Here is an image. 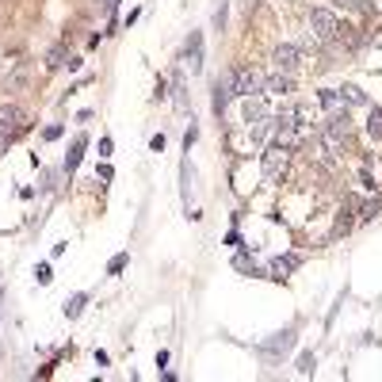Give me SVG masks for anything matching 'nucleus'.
<instances>
[{"label":"nucleus","mask_w":382,"mask_h":382,"mask_svg":"<svg viewBox=\"0 0 382 382\" xmlns=\"http://www.w3.org/2000/svg\"><path fill=\"white\" fill-rule=\"evenodd\" d=\"M340 19H337V12H329V8H313L310 12V35L318 38V43H337L340 38Z\"/></svg>","instance_id":"f257e3e1"},{"label":"nucleus","mask_w":382,"mask_h":382,"mask_svg":"<svg viewBox=\"0 0 382 382\" xmlns=\"http://www.w3.org/2000/svg\"><path fill=\"white\" fill-rule=\"evenodd\" d=\"M260 169H264L267 180H279L287 169H291V150H287V145H279V142H272L264 153H260Z\"/></svg>","instance_id":"f03ea898"},{"label":"nucleus","mask_w":382,"mask_h":382,"mask_svg":"<svg viewBox=\"0 0 382 382\" xmlns=\"http://www.w3.org/2000/svg\"><path fill=\"white\" fill-rule=\"evenodd\" d=\"M264 92V73L252 69V65H237L233 69V96H260Z\"/></svg>","instance_id":"7ed1b4c3"},{"label":"nucleus","mask_w":382,"mask_h":382,"mask_svg":"<svg viewBox=\"0 0 382 382\" xmlns=\"http://www.w3.org/2000/svg\"><path fill=\"white\" fill-rule=\"evenodd\" d=\"M27 123H31V115H27L23 107H16V104L0 107V134L4 138H16L19 130H27Z\"/></svg>","instance_id":"20e7f679"},{"label":"nucleus","mask_w":382,"mask_h":382,"mask_svg":"<svg viewBox=\"0 0 382 382\" xmlns=\"http://www.w3.org/2000/svg\"><path fill=\"white\" fill-rule=\"evenodd\" d=\"M272 62H276L279 73H294L302 65V50H298V46H276V50H272Z\"/></svg>","instance_id":"39448f33"},{"label":"nucleus","mask_w":382,"mask_h":382,"mask_svg":"<svg viewBox=\"0 0 382 382\" xmlns=\"http://www.w3.org/2000/svg\"><path fill=\"white\" fill-rule=\"evenodd\" d=\"M230 99H233V69H226L222 77L214 80V111H218V115H226Z\"/></svg>","instance_id":"423d86ee"},{"label":"nucleus","mask_w":382,"mask_h":382,"mask_svg":"<svg viewBox=\"0 0 382 382\" xmlns=\"http://www.w3.org/2000/svg\"><path fill=\"white\" fill-rule=\"evenodd\" d=\"M184 65L191 73L203 69V35H199V31H191V38H187V46H184Z\"/></svg>","instance_id":"0eeeda50"},{"label":"nucleus","mask_w":382,"mask_h":382,"mask_svg":"<svg viewBox=\"0 0 382 382\" xmlns=\"http://www.w3.org/2000/svg\"><path fill=\"white\" fill-rule=\"evenodd\" d=\"M291 92H294L291 73H272V77H264V92L260 96H291Z\"/></svg>","instance_id":"6e6552de"},{"label":"nucleus","mask_w":382,"mask_h":382,"mask_svg":"<svg viewBox=\"0 0 382 382\" xmlns=\"http://www.w3.org/2000/svg\"><path fill=\"white\" fill-rule=\"evenodd\" d=\"M65 65H69V69H77V58H73L69 50H65V46H53L50 53H46V69H65Z\"/></svg>","instance_id":"1a4fd4ad"},{"label":"nucleus","mask_w":382,"mask_h":382,"mask_svg":"<svg viewBox=\"0 0 382 382\" xmlns=\"http://www.w3.org/2000/svg\"><path fill=\"white\" fill-rule=\"evenodd\" d=\"M267 119V104L264 96H249V104H245V126H256Z\"/></svg>","instance_id":"9d476101"},{"label":"nucleus","mask_w":382,"mask_h":382,"mask_svg":"<svg viewBox=\"0 0 382 382\" xmlns=\"http://www.w3.org/2000/svg\"><path fill=\"white\" fill-rule=\"evenodd\" d=\"M298 264H302V256H276V260H272V267H267V276H272V279H287Z\"/></svg>","instance_id":"9b49d317"},{"label":"nucleus","mask_w":382,"mask_h":382,"mask_svg":"<svg viewBox=\"0 0 382 382\" xmlns=\"http://www.w3.org/2000/svg\"><path fill=\"white\" fill-rule=\"evenodd\" d=\"M84 145H88V138H84V134H80L77 142H73V150H69V157H65V172H73L80 165V153H84Z\"/></svg>","instance_id":"f8f14e48"},{"label":"nucleus","mask_w":382,"mask_h":382,"mask_svg":"<svg viewBox=\"0 0 382 382\" xmlns=\"http://www.w3.org/2000/svg\"><path fill=\"white\" fill-rule=\"evenodd\" d=\"M337 96H340V104H344V99H348V104H367V96L356 88V84H348V88H340Z\"/></svg>","instance_id":"ddd939ff"},{"label":"nucleus","mask_w":382,"mask_h":382,"mask_svg":"<svg viewBox=\"0 0 382 382\" xmlns=\"http://www.w3.org/2000/svg\"><path fill=\"white\" fill-rule=\"evenodd\" d=\"M84 302H88V294H73L69 302H65V313H69V318H77V313L84 310Z\"/></svg>","instance_id":"4468645a"},{"label":"nucleus","mask_w":382,"mask_h":382,"mask_svg":"<svg viewBox=\"0 0 382 382\" xmlns=\"http://www.w3.org/2000/svg\"><path fill=\"white\" fill-rule=\"evenodd\" d=\"M367 130H371V138H382V111H379V107L371 111V123H367Z\"/></svg>","instance_id":"2eb2a0df"},{"label":"nucleus","mask_w":382,"mask_h":382,"mask_svg":"<svg viewBox=\"0 0 382 382\" xmlns=\"http://www.w3.org/2000/svg\"><path fill=\"white\" fill-rule=\"evenodd\" d=\"M337 8H344V12H367V0H337Z\"/></svg>","instance_id":"dca6fc26"},{"label":"nucleus","mask_w":382,"mask_h":382,"mask_svg":"<svg viewBox=\"0 0 382 382\" xmlns=\"http://www.w3.org/2000/svg\"><path fill=\"white\" fill-rule=\"evenodd\" d=\"M126 267V252H119L115 260H111V264H107V272H111V276H119V272H123Z\"/></svg>","instance_id":"f3484780"},{"label":"nucleus","mask_w":382,"mask_h":382,"mask_svg":"<svg viewBox=\"0 0 382 382\" xmlns=\"http://www.w3.org/2000/svg\"><path fill=\"white\" fill-rule=\"evenodd\" d=\"M35 276H38V283H50V279H53L50 264H38V272H35Z\"/></svg>","instance_id":"a211bd4d"},{"label":"nucleus","mask_w":382,"mask_h":382,"mask_svg":"<svg viewBox=\"0 0 382 382\" xmlns=\"http://www.w3.org/2000/svg\"><path fill=\"white\" fill-rule=\"evenodd\" d=\"M298 371L310 374V371H313V356H302V359H298Z\"/></svg>","instance_id":"6ab92c4d"},{"label":"nucleus","mask_w":382,"mask_h":382,"mask_svg":"<svg viewBox=\"0 0 382 382\" xmlns=\"http://www.w3.org/2000/svg\"><path fill=\"white\" fill-rule=\"evenodd\" d=\"M150 145L160 153V150H165V134H153V138H150Z\"/></svg>","instance_id":"aec40b11"},{"label":"nucleus","mask_w":382,"mask_h":382,"mask_svg":"<svg viewBox=\"0 0 382 382\" xmlns=\"http://www.w3.org/2000/svg\"><path fill=\"white\" fill-rule=\"evenodd\" d=\"M115 8H119V0H104V12H107L111 19H115Z\"/></svg>","instance_id":"412c9836"},{"label":"nucleus","mask_w":382,"mask_h":382,"mask_svg":"<svg viewBox=\"0 0 382 382\" xmlns=\"http://www.w3.org/2000/svg\"><path fill=\"white\" fill-rule=\"evenodd\" d=\"M8 142H12V138H4V134H0V153L8 150Z\"/></svg>","instance_id":"4be33fe9"}]
</instances>
